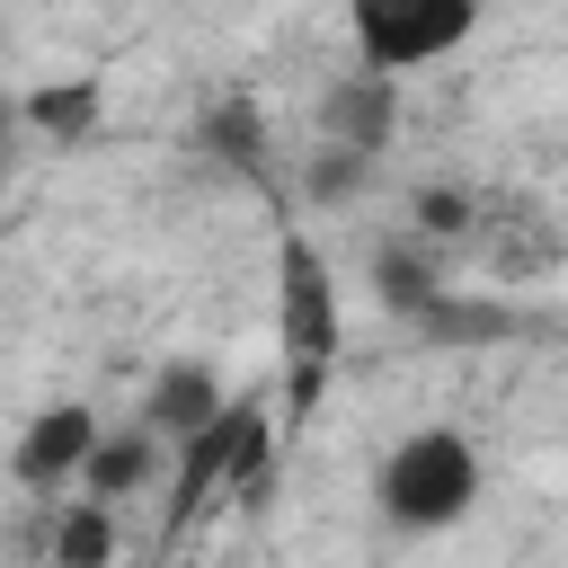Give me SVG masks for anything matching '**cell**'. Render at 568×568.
<instances>
[{
	"label": "cell",
	"mask_w": 568,
	"mask_h": 568,
	"mask_svg": "<svg viewBox=\"0 0 568 568\" xmlns=\"http://www.w3.org/2000/svg\"><path fill=\"white\" fill-rule=\"evenodd\" d=\"M115 550V506L106 497H71L62 524H53V568H106Z\"/></svg>",
	"instance_id": "obj_10"
},
{
	"label": "cell",
	"mask_w": 568,
	"mask_h": 568,
	"mask_svg": "<svg viewBox=\"0 0 568 568\" xmlns=\"http://www.w3.org/2000/svg\"><path fill=\"white\" fill-rule=\"evenodd\" d=\"M337 328H346L337 275H328V257L293 231V240L275 248V346H284V364H293V408L320 399V382H328V364H337Z\"/></svg>",
	"instance_id": "obj_3"
},
{
	"label": "cell",
	"mask_w": 568,
	"mask_h": 568,
	"mask_svg": "<svg viewBox=\"0 0 568 568\" xmlns=\"http://www.w3.org/2000/svg\"><path fill=\"white\" fill-rule=\"evenodd\" d=\"M320 151H346V160H382L390 151V133H399V71H373V62H355V71H337L328 89H320Z\"/></svg>",
	"instance_id": "obj_5"
},
{
	"label": "cell",
	"mask_w": 568,
	"mask_h": 568,
	"mask_svg": "<svg viewBox=\"0 0 568 568\" xmlns=\"http://www.w3.org/2000/svg\"><path fill=\"white\" fill-rule=\"evenodd\" d=\"M346 36L373 71H426L479 36V0H346Z\"/></svg>",
	"instance_id": "obj_4"
},
{
	"label": "cell",
	"mask_w": 568,
	"mask_h": 568,
	"mask_svg": "<svg viewBox=\"0 0 568 568\" xmlns=\"http://www.w3.org/2000/svg\"><path fill=\"white\" fill-rule=\"evenodd\" d=\"M89 444H98V417H89L80 399H53V408H36V417L18 426L9 479H18V488H71L80 462H89Z\"/></svg>",
	"instance_id": "obj_6"
},
{
	"label": "cell",
	"mask_w": 568,
	"mask_h": 568,
	"mask_svg": "<svg viewBox=\"0 0 568 568\" xmlns=\"http://www.w3.org/2000/svg\"><path fill=\"white\" fill-rule=\"evenodd\" d=\"M266 453H275V417L266 399H222L213 426H195L186 444H169V524H195L204 506H231L266 479Z\"/></svg>",
	"instance_id": "obj_2"
},
{
	"label": "cell",
	"mask_w": 568,
	"mask_h": 568,
	"mask_svg": "<svg viewBox=\"0 0 568 568\" xmlns=\"http://www.w3.org/2000/svg\"><path fill=\"white\" fill-rule=\"evenodd\" d=\"M160 462H169V444H160L142 417H133V426H98V444H89V462H80V497H106V506H115V497H133Z\"/></svg>",
	"instance_id": "obj_8"
},
{
	"label": "cell",
	"mask_w": 568,
	"mask_h": 568,
	"mask_svg": "<svg viewBox=\"0 0 568 568\" xmlns=\"http://www.w3.org/2000/svg\"><path fill=\"white\" fill-rule=\"evenodd\" d=\"M222 399H231V390H222V373H213L204 355H169V364L142 382V426H151L160 444H186L195 426L222 417Z\"/></svg>",
	"instance_id": "obj_7"
},
{
	"label": "cell",
	"mask_w": 568,
	"mask_h": 568,
	"mask_svg": "<svg viewBox=\"0 0 568 568\" xmlns=\"http://www.w3.org/2000/svg\"><path fill=\"white\" fill-rule=\"evenodd\" d=\"M479 506V444L462 426H408L382 462H373V515L408 541L453 532Z\"/></svg>",
	"instance_id": "obj_1"
},
{
	"label": "cell",
	"mask_w": 568,
	"mask_h": 568,
	"mask_svg": "<svg viewBox=\"0 0 568 568\" xmlns=\"http://www.w3.org/2000/svg\"><path fill=\"white\" fill-rule=\"evenodd\" d=\"M18 115L44 133V142H89L98 133V115H106V89L80 71V80H44V89H27L18 98Z\"/></svg>",
	"instance_id": "obj_9"
}]
</instances>
